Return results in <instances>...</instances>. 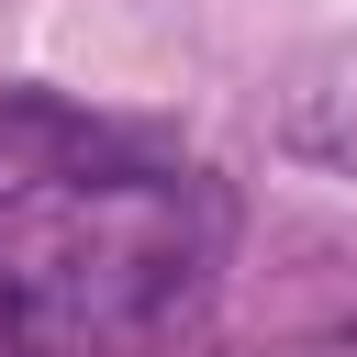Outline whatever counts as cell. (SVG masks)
<instances>
[{
  "label": "cell",
  "instance_id": "3",
  "mask_svg": "<svg viewBox=\"0 0 357 357\" xmlns=\"http://www.w3.org/2000/svg\"><path fill=\"white\" fill-rule=\"evenodd\" d=\"M268 357H357V335H301V346H268Z\"/></svg>",
  "mask_w": 357,
  "mask_h": 357
},
{
  "label": "cell",
  "instance_id": "1",
  "mask_svg": "<svg viewBox=\"0 0 357 357\" xmlns=\"http://www.w3.org/2000/svg\"><path fill=\"white\" fill-rule=\"evenodd\" d=\"M223 234L201 167H11L0 357H167L212 312Z\"/></svg>",
  "mask_w": 357,
  "mask_h": 357
},
{
  "label": "cell",
  "instance_id": "2",
  "mask_svg": "<svg viewBox=\"0 0 357 357\" xmlns=\"http://www.w3.org/2000/svg\"><path fill=\"white\" fill-rule=\"evenodd\" d=\"M268 134L324 167V178H357V33H324L312 56H290L279 100H268Z\"/></svg>",
  "mask_w": 357,
  "mask_h": 357
}]
</instances>
